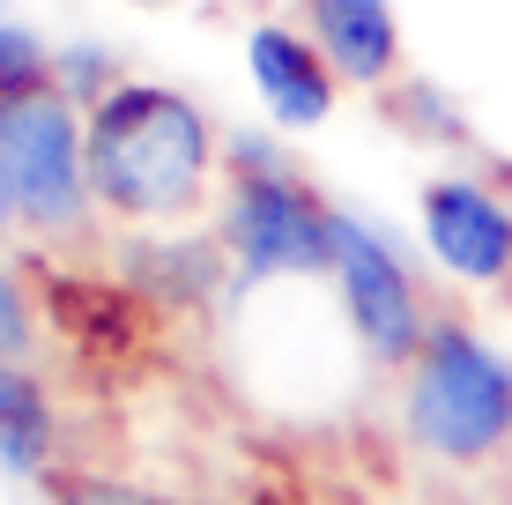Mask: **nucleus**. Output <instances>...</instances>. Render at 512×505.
Here are the masks:
<instances>
[{
    "instance_id": "obj_3",
    "label": "nucleus",
    "mask_w": 512,
    "mask_h": 505,
    "mask_svg": "<svg viewBox=\"0 0 512 505\" xmlns=\"http://www.w3.org/2000/svg\"><path fill=\"white\" fill-rule=\"evenodd\" d=\"M401 431L446 468L512 454V357L468 320H431L416 364L401 372Z\"/></svg>"
},
{
    "instance_id": "obj_12",
    "label": "nucleus",
    "mask_w": 512,
    "mask_h": 505,
    "mask_svg": "<svg viewBox=\"0 0 512 505\" xmlns=\"http://www.w3.org/2000/svg\"><path fill=\"white\" fill-rule=\"evenodd\" d=\"M119 67H112V52H104L97 38H82V45H60L52 52V90H60L67 104H75V112H90V104H104L119 90Z\"/></svg>"
},
{
    "instance_id": "obj_5",
    "label": "nucleus",
    "mask_w": 512,
    "mask_h": 505,
    "mask_svg": "<svg viewBox=\"0 0 512 505\" xmlns=\"http://www.w3.org/2000/svg\"><path fill=\"white\" fill-rule=\"evenodd\" d=\"M334 298L364 357L386 372H409L431 335V305L416 290V268L394 253V238L372 231L364 216H334Z\"/></svg>"
},
{
    "instance_id": "obj_11",
    "label": "nucleus",
    "mask_w": 512,
    "mask_h": 505,
    "mask_svg": "<svg viewBox=\"0 0 512 505\" xmlns=\"http://www.w3.org/2000/svg\"><path fill=\"white\" fill-rule=\"evenodd\" d=\"M38 97H52V45L30 23H8V15H0V112L38 104Z\"/></svg>"
},
{
    "instance_id": "obj_6",
    "label": "nucleus",
    "mask_w": 512,
    "mask_h": 505,
    "mask_svg": "<svg viewBox=\"0 0 512 505\" xmlns=\"http://www.w3.org/2000/svg\"><path fill=\"white\" fill-rule=\"evenodd\" d=\"M416 231L438 275L468 290H512V201L490 179L468 171H438L416 194Z\"/></svg>"
},
{
    "instance_id": "obj_13",
    "label": "nucleus",
    "mask_w": 512,
    "mask_h": 505,
    "mask_svg": "<svg viewBox=\"0 0 512 505\" xmlns=\"http://www.w3.org/2000/svg\"><path fill=\"white\" fill-rule=\"evenodd\" d=\"M38 350V298H30V275L15 260H0V357L30 364Z\"/></svg>"
},
{
    "instance_id": "obj_4",
    "label": "nucleus",
    "mask_w": 512,
    "mask_h": 505,
    "mask_svg": "<svg viewBox=\"0 0 512 505\" xmlns=\"http://www.w3.org/2000/svg\"><path fill=\"white\" fill-rule=\"evenodd\" d=\"M90 149H82V112L60 90L38 104L0 112V231L30 238H75L90 223Z\"/></svg>"
},
{
    "instance_id": "obj_1",
    "label": "nucleus",
    "mask_w": 512,
    "mask_h": 505,
    "mask_svg": "<svg viewBox=\"0 0 512 505\" xmlns=\"http://www.w3.org/2000/svg\"><path fill=\"white\" fill-rule=\"evenodd\" d=\"M82 149H90L97 216L127 231H179L223 194V134L201 97L171 82L127 75L104 104L82 112Z\"/></svg>"
},
{
    "instance_id": "obj_16",
    "label": "nucleus",
    "mask_w": 512,
    "mask_h": 505,
    "mask_svg": "<svg viewBox=\"0 0 512 505\" xmlns=\"http://www.w3.org/2000/svg\"><path fill=\"white\" fill-rule=\"evenodd\" d=\"M141 8H156V0H141Z\"/></svg>"
},
{
    "instance_id": "obj_15",
    "label": "nucleus",
    "mask_w": 512,
    "mask_h": 505,
    "mask_svg": "<svg viewBox=\"0 0 512 505\" xmlns=\"http://www.w3.org/2000/svg\"><path fill=\"white\" fill-rule=\"evenodd\" d=\"M52 505H179V498L149 491V483H127V476H60Z\"/></svg>"
},
{
    "instance_id": "obj_2",
    "label": "nucleus",
    "mask_w": 512,
    "mask_h": 505,
    "mask_svg": "<svg viewBox=\"0 0 512 505\" xmlns=\"http://www.w3.org/2000/svg\"><path fill=\"white\" fill-rule=\"evenodd\" d=\"M334 216L327 194L282 156L268 134H223V194L216 238L238 283H312L334 275Z\"/></svg>"
},
{
    "instance_id": "obj_14",
    "label": "nucleus",
    "mask_w": 512,
    "mask_h": 505,
    "mask_svg": "<svg viewBox=\"0 0 512 505\" xmlns=\"http://www.w3.org/2000/svg\"><path fill=\"white\" fill-rule=\"evenodd\" d=\"M386 104H394V119H401L409 134H423V142H468V127L453 119V104L438 97L431 82H394Z\"/></svg>"
},
{
    "instance_id": "obj_7",
    "label": "nucleus",
    "mask_w": 512,
    "mask_h": 505,
    "mask_svg": "<svg viewBox=\"0 0 512 505\" xmlns=\"http://www.w3.org/2000/svg\"><path fill=\"white\" fill-rule=\"evenodd\" d=\"M245 75L260 90V112L282 134L327 127L342 104V75L327 67V52L305 38V23H253L245 30Z\"/></svg>"
},
{
    "instance_id": "obj_8",
    "label": "nucleus",
    "mask_w": 512,
    "mask_h": 505,
    "mask_svg": "<svg viewBox=\"0 0 512 505\" xmlns=\"http://www.w3.org/2000/svg\"><path fill=\"white\" fill-rule=\"evenodd\" d=\"M305 38L327 52L342 90H394L401 82V15L394 0H297Z\"/></svg>"
},
{
    "instance_id": "obj_9",
    "label": "nucleus",
    "mask_w": 512,
    "mask_h": 505,
    "mask_svg": "<svg viewBox=\"0 0 512 505\" xmlns=\"http://www.w3.org/2000/svg\"><path fill=\"white\" fill-rule=\"evenodd\" d=\"M231 275L216 231H141L127 246V290L149 312H208Z\"/></svg>"
},
{
    "instance_id": "obj_10",
    "label": "nucleus",
    "mask_w": 512,
    "mask_h": 505,
    "mask_svg": "<svg viewBox=\"0 0 512 505\" xmlns=\"http://www.w3.org/2000/svg\"><path fill=\"white\" fill-rule=\"evenodd\" d=\"M60 454V409H52L45 379L30 364L0 357V468L8 476H52Z\"/></svg>"
}]
</instances>
